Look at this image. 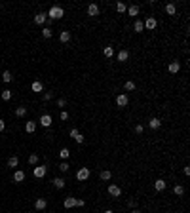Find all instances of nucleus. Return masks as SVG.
<instances>
[{"label":"nucleus","mask_w":190,"mask_h":213,"mask_svg":"<svg viewBox=\"0 0 190 213\" xmlns=\"http://www.w3.org/2000/svg\"><path fill=\"white\" fill-rule=\"evenodd\" d=\"M108 194H110L112 198H120V196H122V188H120L118 185H110V187H108Z\"/></svg>","instance_id":"nucleus-2"},{"label":"nucleus","mask_w":190,"mask_h":213,"mask_svg":"<svg viewBox=\"0 0 190 213\" xmlns=\"http://www.w3.org/2000/svg\"><path fill=\"white\" fill-rule=\"evenodd\" d=\"M74 141H76V143H84V135H82V133H78V135L74 137Z\"/></svg>","instance_id":"nucleus-40"},{"label":"nucleus","mask_w":190,"mask_h":213,"mask_svg":"<svg viewBox=\"0 0 190 213\" xmlns=\"http://www.w3.org/2000/svg\"><path fill=\"white\" fill-rule=\"evenodd\" d=\"M165 14H167V15H175L177 14L175 4H167V6H165Z\"/></svg>","instance_id":"nucleus-19"},{"label":"nucleus","mask_w":190,"mask_h":213,"mask_svg":"<svg viewBox=\"0 0 190 213\" xmlns=\"http://www.w3.org/2000/svg\"><path fill=\"white\" fill-rule=\"evenodd\" d=\"M51 183H53L55 188H63V187H65V179H61V177H55Z\"/></svg>","instance_id":"nucleus-20"},{"label":"nucleus","mask_w":190,"mask_h":213,"mask_svg":"<svg viewBox=\"0 0 190 213\" xmlns=\"http://www.w3.org/2000/svg\"><path fill=\"white\" fill-rule=\"evenodd\" d=\"M46 21H48V14H44V11H40V14L34 15V23L36 25H44Z\"/></svg>","instance_id":"nucleus-7"},{"label":"nucleus","mask_w":190,"mask_h":213,"mask_svg":"<svg viewBox=\"0 0 190 213\" xmlns=\"http://www.w3.org/2000/svg\"><path fill=\"white\" fill-rule=\"evenodd\" d=\"M105 213H114V211H110V209H107V211H105Z\"/></svg>","instance_id":"nucleus-46"},{"label":"nucleus","mask_w":190,"mask_h":213,"mask_svg":"<svg viewBox=\"0 0 190 213\" xmlns=\"http://www.w3.org/2000/svg\"><path fill=\"white\" fill-rule=\"evenodd\" d=\"M2 80H4V82H11V80H14L11 72H10V71H4V72H2Z\"/></svg>","instance_id":"nucleus-26"},{"label":"nucleus","mask_w":190,"mask_h":213,"mask_svg":"<svg viewBox=\"0 0 190 213\" xmlns=\"http://www.w3.org/2000/svg\"><path fill=\"white\" fill-rule=\"evenodd\" d=\"M179 71H181V63L179 61H171L169 63V72H171V74H177Z\"/></svg>","instance_id":"nucleus-11"},{"label":"nucleus","mask_w":190,"mask_h":213,"mask_svg":"<svg viewBox=\"0 0 190 213\" xmlns=\"http://www.w3.org/2000/svg\"><path fill=\"white\" fill-rule=\"evenodd\" d=\"M2 99H4V101H10V99H11V91L10 90H4L2 91Z\"/></svg>","instance_id":"nucleus-34"},{"label":"nucleus","mask_w":190,"mask_h":213,"mask_svg":"<svg viewBox=\"0 0 190 213\" xmlns=\"http://www.w3.org/2000/svg\"><path fill=\"white\" fill-rule=\"evenodd\" d=\"M143 25H144V29L152 31V29H156V25H158V21H156L154 17H147V19L143 21Z\"/></svg>","instance_id":"nucleus-6"},{"label":"nucleus","mask_w":190,"mask_h":213,"mask_svg":"<svg viewBox=\"0 0 190 213\" xmlns=\"http://www.w3.org/2000/svg\"><path fill=\"white\" fill-rule=\"evenodd\" d=\"M32 91H36V93H40V91L44 90V86H42V82H38V80H36V82H32Z\"/></svg>","instance_id":"nucleus-21"},{"label":"nucleus","mask_w":190,"mask_h":213,"mask_svg":"<svg viewBox=\"0 0 190 213\" xmlns=\"http://www.w3.org/2000/svg\"><path fill=\"white\" fill-rule=\"evenodd\" d=\"M126 11L131 15V17H135V15H139V6H129Z\"/></svg>","instance_id":"nucleus-22"},{"label":"nucleus","mask_w":190,"mask_h":213,"mask_svg":"<svg viewBox=\"0 0 190 213\" xmlns=\"http://www.w3.org/2000/svg\"><path fill=\"white\" fill-rule=\"evenodd\" d=\"M63 206L67 207V209H70V207H74V206H76V198H72V196H68V198H65Z\"/></svg>","instance_id":"nucleus-13"},{"label":"nucleus","mask_w":190,"mask_h":213,"mask_svg":"<svg viewBox=\"0 0 190 213\" xmlns=\"http://www.w3.org/2000/svg\"><path fill=\"white\" fill-rule=\"evenodd\" d=\"M99 177L103 179V181H108V179L112 177V173H110V171H108V170H105V171H101V175H99Z\"/></svg>","instance_id":"nucleus-28"},{"label":"nucleus","mask_w":190,"mask_h":213,"mask_svg":"<svg viewBox=\"0 0 190 213\" xmlns=\"http://www.w3.org/2000/svg\"><path fill=\"white\" fill-rule=\"evenodd\" d=\"M59 170H61V171H68V164L67 162H61V164H59Z\"/></svg>","instance_id":"nucleus-36"},{"label":"nucleus","mask_w":190,"mask_h":213,"mask_svg":"<svg viewBox=\"0 0 190 213\" xmlns=\"http://www.w3.org/2000/svg\"><path fill=\"white\" fill-rule=\"evenodd\" d=\"M88 15H90V17H97V15H99V6H97V4H90V6H88Z\"/></svg>","instance_id":"nucleus-8"},{"label":"nucleus","mask_w":190,"mask_h":213,"mask_svg":"<svg viewBox=\"0 0 190 213\" xmlns=\"http://www.w3.org/2000/svg\"><path fill=\"white\" fill-rule=\"evenodd\" d=\"M42 36H44V38H51V29H50V27L42 29Z\"/></svg>","instance_id":"nucleus-35"},{"label":"nucleus","mask_w":190,"mask_h":213,"mask_svg":"<svg viewBox=\"0 0 190 213\" xmlns=\"http://www.w3.org/2000/svg\"><path fill=\"white\" fill-rule=\"evenodd\" d=\"M127 103H129V99H127V95H126V93H120L118 97H116V105H118L120 108L127 107Z\"/></svg>","instance_id":"nucleus-5"},{"label":"nucleus","mask_w":190,"mask_h":213,"mask_svg":"<svg viewBox=\"0 0 190 213\" xmlns=\"http://www.w3.org/2000/svg\"><path fill=\"white\" fill-rule=\"evenodd\" d=\"M143 131H144V128L141 126V124H139V126H135V133H139V135H141V133H143Z\"/></svg>","instance_id":"nucleus-39"},{"label":"nucleus","mask_w":190,"mask_h":213,"mask_svg":"<svg viewBox=\"0 0 190 213\" xmlns=\"http://www.w3.org/2000/svg\"><path fill=\"white\" fill-rule=\"evenodd\" d=\"M124 88H126V91H133V90H135V82H133V80H127Z\"/></svg>","instance_id":"nucleus-30"},{"label":"nucleus","mask_w":190,"mask_h":213,"mask_svg":"<svg viewBox=\"0 0 190 213\" xmlns=\"http://www.w3.org/2000/svg\"><path fill=\"white\" fill-rule=\"evenodd\" d=\"M131 213H139V209H133V211H131Z\"/></svg>","instance_id":"nucleus-45"},{"label":"nucleus","mask_w":190,"mask_h":213,"mask_svg":"<svg viewBox=\"0 0 190 213\" xmlns=\"http://www.w3.org/2000/svg\"><path fill=\"white\" fill-rule=\"evenodd\" d=\"M76 206H78V207H84V206H86V202H84L82 198H76Z\"/></svg>","instance_id":"nucleus-38"},{"label":"nucleus","mask_w":190,"mask_h":213,"mask_svg":"<svg viewBox=\"0 0 190 213\" xmlns=\"http://www.w3.org/2000/svg\"><path fill=\"white\" fill-rule=\"evenodd\" d=\"M59 38H61V42H70V33H68V31H63V33L59 34Z\"/></svg>","instance_id":"nucleus-25"},{"label":"nucleus","mask_w":190,"mask_h":213,"mask_svg":"<svg viewBox=\"0 0 190 213\" xmlns=\"http://www.w3.org/2000/svg\"><path fill=\"white\" fill-rule=\"evenodd\" d=\"M25 130H27V133H34V131H36V122H27L25 124Z\"/></svg>","instance_id":"nucleus-18"},{"label":"nucleus","mask_w":190,"mask_h":213,"mask_svg":"<svg viewBox=\"0 0 190 213\" xmlns=\"http://www.w3.org/2000/svg\"><path fill=\"white\" fill-rule=\"evenodd\" d=\"M126 10H127V6H126V4H122V2H118V4H116V11H118V14H124Z\"/></svg>","instance_id":"nucleus-31"},{"label":"nucleus","mask_w":190,"mask_h":213,"mask_svg":"<svg viewBox=\"0 0 190 213\" xmlns=\"http://www.w3.org/2000/svg\"><path fill=\"white\" fill-rule=\"evenodd\" d=\"M59 118H61L63 122H65V120H68V112H65V110H63V112H61V116H59Z\"/></svg>","instance_id":"nucleus-42"},{"label":"nucleus","mask_w":190,"mask_h":213,"mask_svg":"<svg viewBox=\"0 0 190 213\" xmlns=\"http://www.w3.org/2000/svg\"><path fill=\"white\" fill-rule=\"evenodd\" d=\"M127 206H129V207H133V209H135V200H129V202H127Z\"/></svg>","instance_id":"nucleus-43"},{"label":"nucleus","mask_w":190,"mask_h":213,"mask_svg":"<svg viewBox=\"0 0 190 213\" xmlns=\"http://www.w3.org/2000/svg\"><path fill=\"white\" fill-rule=\"evenodd\" d=\"M15 114L17 116H25L27 114V107H17L15 108Z\"/></svg>","instance_id":"nucleus-32"},{"label":"nucleus","mask_w":190,"mask_h":213,"mask_svg":"<svg viewBox=\"0 0 190 213\" xmlns=\"http://www.w3.org/2000/svg\"><path fill=\"white\" fill-rule=\"evenodd\" d=\"M67 105V101H65V99L61 97V99H57V107H65Z\"/></svg>","instance_id":"nucleus-41"},{"label":"nucleus","mask_w":190,"mask_h":213,"mask_svg":"<svg viewBox=\"0 0 190 213\" xmlns=\"http://www.w3.org/2000/svg\"><path fill=\"white\" fill-rule=\"evenodd\" d=\"M40 124H42L44 128H50V126H51V116H50V114H42V118H40Z\"/></svg>","instance_id":"nucleus-14"},{"label":"nucleus","mask_w":190,"mask_h":213,"mask_svg":"<svg viewBox=\"0 0 190 213\" xmlns=\"http://www.w3.org/2000/svg\"><path fill=\"white\" fill-rule=\"evenodd\" d=\"M14 181H15V183H23V181H25V173H23L21 170H17L14 173Z\"/></svg>","instance_id":"nucleus-15"},{"label":"nucleus","mask_w":190,"mask_h":213,"mask_svg":"<svg viewBox=\"0 0 190 213\" xmlns=\"http://www.w3.org/2000/svg\"><path fill=\"white\" fill-rule=\"evenodd\" d=\"M148 128H150V130H158V128H162V120L160 118H150L148 120Z\"/></svg>","instance_id":"nucleus-10"},{"label":"nucleus","mask_w":190,"mask_h":213,"mask_svg":"<svg viewBox=\"0 0 190 213\" xmlns=\"http://www.w3.org/2000/svg\"><path fill=\"white\" fill-rule=\"evenodd\" d=\"M34 207H36L38 211H44V209L48 207V202H46V198H38V200L34 202Z\"/></svg>","instance_id":"nucleus-9"},{"label":"nucleus","mask_w":190,"mask_h":213,"mask_svg":"<svg viewBox=\"0 0 190 213\" xmlns=\"http://www.w3.org/2000/svg\"><path fill=\"white\" fill-rule=\"evenodd\" d=\"M19 166V158L17 156H10V160H8V167H17Z\"/></svg>","instance_id":"nucleus-17"},{"label":"nucleus","mask_w":190,"mask_h":213,"mask_svg":"<svg viewBox=\"0 0 190 213\" xmlns=\"http://www.w3.org/2000/svg\"><path fill=\"white\" fill-rule=\"evenodd\" d=\"M165 185H167V183H165L164 179H158V181L154 183V188H156L158 192H162V190H165Z\"/></svg>","instance_id":"nucleus-16"},{"label":"nucleus","mask_w":190,"mask_h":213,"mask_svg":"<svg viewBox=\"0 0 190 213\" xmlns=\"http://www.w3.org/2000/svg\"><path fill=\"white\" fill-rule=\"evenodd\" d=\"M88 177H90V170H88V167H80L78 173H76V179L78 181H88Z\"/></svg>","instance_id":"nucleus-4"},{"label":"nucleus","mask_w":190,"mask_h":213,"mask_svg":"<svg viewBox=\"0 0 190 213\" xmlns=\"http://www.w3.org/2000/svg\"><path fill=\"white\" fill-rule=\"evenodd\" d=\"M59 156H61V158H63V160H67V158H68V156H70V150H68V148H67V147H65V148H61V152H59Z\"/></svg>","instance_id":"nucleus-29"},{"label":"nucleus","mask_w":190,"mask_h":213,"mask_svg":"<svg viewBox=\"0 0 190 213\" xmlns=\"http://www.w3.org/2000/svg\"><path fill=\"white\" fill-rule=\"evenodd\" d=\"M51 97H53L51 91H46V93H44V101H51Z\"/></svg>","instance_id":"nucleus-37"},{"label":"nucleus","mask_w":190,"mask_h":213,"mask_svg":"<svg viewBox=\"0 0 190 213\" xmlns=\"http://www.w3.org/2000/svg\"><path fill=\"white\" fill-rule=\"evenodd\" d=\"M29 164L31 166H36V164H38V154H31L29 156Z\"/></svg>","instance_id":"nucleus-33"},{"label":"nucleus","mask_w":190,"mask_h":213,"mask_svg":"<svg viewBox=\"0 0 190 213\" xmlns=\"http://www.w3.org/2000/svg\"><path fill=\"white\" fill-rule=\"evenodd\" d=\"M127 59H129V51H127V50H120V51H118V61H120V63H126Z\"/></svg>","instance_id":"nucleus-12"},{"label":"nucleus","mask_w":190,"mask_h":213,"mask_svg":"<svg viewBox=\"0 0 190 213\" xmlns=\"http://www.w3.org/2000/svg\"><path fill=\"white\" fill-rule=\"evenodd\" d=\"M173 192H175L177 196H183L184 194V187L183 185H175V187H173Z\"/></svg>","instance_id":"nucleus-24"},{"label":"nucleus","mask_w":190,"mask_h":213,"mask_svg":"<svg viewBox=\"0 0 190 213\" xmlns=\"http://www.w3.org/2000/svg\"><path fill=\"white\" fill-rule=\"evenodd\" d=\"M133 29H135V33H143V31H144V25H143V21H135V25H133Z\"/></svg>","instance_id":"nucleus-27"},{"label":"nucleus","mask_w":190,"mask_h":213,"mask_svg":"<svg viewBox=\"0 0 190 213\" xmlns=\"http://www.w3.org/2000/svg\"><path fill=\"white\" fill-rule=\"evenodd\" d=\"M103 53H105V57H112V55H114V48L112 46H105Z\"/></svg>","instance_id":"nucleus-23"},{"label":"nucleus","mask_w":190,"mask_h":213,"mask_svg":"<svg viewBox=\"0 0 190 213\" xmlns=\"http://www.w3.org/2000/svg\"><path fill=\"white\" fill-rule=\"evenodd\" d=\"M63 15H65V11L61 6H51L50 11H48V17H51V19H61Z\"/></svg>","instance_id":"nucleus-1"},{"label":"nucleus","mask_w":190,"mask_h":213,"mask_svg":"<svg viewBox=\"0 0 190 213\" xmlns=\"http://www.w3.org/2000/svg\"><path fill=\"white\" fill-rule=\"evenodd\" d=\"M32 173H34V177H36V179H42L44 175L48 173V167H46V166H36Z\"/></svg>","instance_id":"nucleus-3"},{"label":"nucleus","mask_w":190,"mask_h":213,"mask_svg":"<svg viewBox=\"0 0 190 213\" xmlns=\"http://www.w3.org/2000/svg\"><path fill=\"white\" fill-rule=\"evenodd\" d=\"M4 128H6V124H4V120H0V131H4Z\"/></svg>","instance_id":"nucleus-44"}]
</instances>
